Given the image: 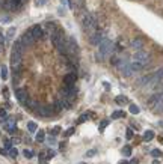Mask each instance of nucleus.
<instances>
[{"mask_svg": "<svg viewBox=\"0 0 163 164\" xmlns=\"http://www.w3.org/2000/svg\"><path fill=\"white\" fill-rule=\"evenodd\" d=\"M61 133V128L59 127H55V130L51 131V136H56V134H59Z\"/></svg>", "mask_w": 163, "mask_h": 164, "instance_id": "obj_37", "label": "nucleus"}, {"mask_svg": "<svg viewBox=\"0 0 163 164\" xmlns=\"http://www.w3.org/2000/svg\"><path fill=\"white\" fill-rule=\"evenodd\" d=\"M119 72L124 75V77H131V75L135 74V72H133V69H131V66H130V63H125V65L119 69Z\"/></svg>", "mask_w": 163, "mask_h": 164, "instance_id": "obj_15", "label": "nucleus"}, {"mask_svg": "<svg viewBox=\"0 0 163 164\" xmlns=\"http://www.w3.org/2000/svg\"><path fill=\"white\" fill-rule=\"evenodd\" d=\"M113 50H115V44H113L110 39L106 38L100 45H98V53L95 54V59H97L98 62H103L104 57L110 56V54L113 53Z\"/></svg>", "mask_w": 163, "mask_h": 164, "instance_id": "obj_1", "label": "nucleus"}, {"mask_svg": "<svg viewBox=\"0 0 163 164\" xmlns=\"http://www.w3.org/2000/svg\"><path fill=\"white\" fill-rule=\"evenodd\" d=\"M154 139V133L153 131H145L143 133V140H145V142H151V140H153Z\"/></svg>", "mask_w": 163, "mask_h": 164, "instance_id": "obj_18", "label": "nucleus"}, {"mask_svg": "<svg viewBox=\"0 0 163 164\" xmlns=\"http://www.w3.org/2000/svg\"><path fill=\"white\" fill-rule=\"evenodd\" d=\"M95 154H97V151H95V149H91V151L86 152V157H88V158H92V157H95Z\"/></svg>", "mask_w": 163, "mask_h": 164, "instance_id": "obj_33", "label": "nucleus"}, {"mask_svg": "<svg viewBox=\"0 0 163 164\" xmlns=\"http://www.w3.org/2000/svg\"><path fill=\"white\" fill-rule=\"evenodd\" d=\"M159 93H162V95H163V89H162V92H159Z\"/></svg>", "mask_w": 163, "mask_h": 164, "instance_id": "obj_47", "label": "nucleus"}, {"mask_svg": "<svg viewBox=\"0 0 163 164\" xmlns=\"http://www.w3.org/2000/svg\"><path fill=\"white\" fill-rule=\"evenodd\" d=\"M12 51H18V53H23V51H24V47H23V44L20 42V39H18V41H15V42H14Z\"/></svg>", "mask_w": 163, "mask_h": 164, "instance_id": "obj_16", "label": "nucleus"}, {"mask_svg": "<svg viewBox=\"0 0 163 164\" xmlns=\"http://www.w3.org/2000/svg\"><path fill=\"white\" fill-rule=\"evenodd\" d=\"M80 164H85V163H80Z\"/></svg>", "mask_w": 163, "mask_h": 164, "instance_id": "obj_48", "label": "nucleus"}, {"mask_svg": "<svg viewBox=\"0 0 163 164\" xmlns=\"http://www.w3.org/2000/svg\"><path fill=\"white\" fill-rule=\"evenodd\" d=\"M115 102H116V104H125V102H127V98L122 96V95H119V96L115 98Z\"/></svg>", "mask_w": 163, "mask_h": 164, "instance_id": "obj_24", "label": "nucleus"}, {"mask_svg": "<svg viewBox=\"0 0 163 164\" xmlns=\"http://www.w3.org/2000/svg\"><path fill=\"white\" fill-rule=\"evenodd\" d=\"M130 164H137V160H136V158H133V160H131V163Z\"/></svg>", "mask_w": 163, "mask_h": 164, "instance_id": "obj_43", "label": "nucleus"}, {"mask_svg": "<svg viewBox=\"0 0 163 164\" xmlns=\"http://www.w3.org/2000/svg\"><path fill=\"white\" fill-rule=\"evenodd\" d=\"M151 53H148V51H142V50H139V51H136V54L133 56V60L131 62H135L136 65H139L142 69L145 68V66H148L150 63H151Z\"/></svg>", "mask_w": 163, "mask_h": 164, "instance_id": "obj_2", "label": "nucleus"}, {"mask_svg": "<svg viewBox=\"0 0 163 164\" xmlns=\"http://www.w3.org/2000/svg\"><path fill=\"white\" fill-rule=\"evenodd\" d=\"M5 146H6V148H11V146H12V143H11V142H6V143H5Z\"/></svg>", "mask_w": 163, "mask_h": 164, "instance_id": "obj_42", "label": "nucleus"}, {"mask_svg": "<svg viewBox=\"0 0 163 164\" xmlns=\"http://www.w3.org/2000/svg\"><path fill=\"white\" fill-rule=\"evenodd\" d=\"M51 108H53V112H55V113L61 112V110L63 108V102H62V101H56L53 105H51Z\"/></svg>", "mask_w": 163, "mask_h": 164, "instance_id": "obj_17", "label": "nucleus"}, {"mask_svg": "<svg viewBox=\"0 0 163 164\" xmlns=\"http://www.w3.org/2000/svg\"><path fill=\"white\" fill-rule=\"evenodd\" d=\"M139 112H141V110H139V107L136 104H131L130 105V113H133V114H137Z\"/></svg>", "mask_w": 163, "mask_h": 164, "instance_id": "obj_26", "label": "nucleus"}, {"mask_svg": "<svg viewBox=\"0 0 163 164\" xmlns=\"http://www.w3.org/2000/svg\"><path fill=\"white\" fill-rule=\"evenodd\" d=\"M20 42L23 44V47H24V48H26V47H30V45H33L35 44V38L32 36V35H30V32H26L24 35H23V36L20 38Z\"/></svg>", "mask_w": 163, "mask_h": 164, "instance_id": "obj_7", "label": "nucleus"}, {"mask_svg": "<svg viewBox=\"0 0 163 164\" xmlns=\"http://www.w3.org/2000/svg\"><path fill=\"white\" fill-rule=\"evenodd\" d=\"M67 54H71V56L79 54V47L74 38H67Z\"/></svg>", "mask_w": 163, "mask_h": 164, "instance_id": "obj_4", "label": "nucleus"}, {"mask_svg": "<svg viewBox=\"0 0 163 164\" xmlns=\"http://www.w3.org/2000/svg\"><path fill=\"white\" fill-rule=\"evenodd\" d=\"M15 96L20 101V104H23V105H26L27 101H29V95H27V92L24 89H18V90L15 92Z\"/></svg>", "mask_w": 163, "mask_h": 164, "instance_id": "obj_9", "label": "nucleus"}, {"mask_svg": "<svg viewBox=\"0 0 163 164\" xmlns=\"http://www.w3.org/2000/svg\"><path fill=\"white\" fill-rule=\"evenodd\" d=\"M86 119H88V116H86V114H82L80 118L77 119V124H82V122H85Z\"/></svg>", "mask_w": 163, "mask_h": 164, "instance_id": "obj_36", "label": "nucleus"}, {"mask_svg": "<svg viewBox=\"0 0 163 164\" xmlns=\"http://www.w3.org/2000/svg\"><path fill=\"white\" fill-rule=\"evenodd\" d=\"M44 139H45V133L42 131V130H39V131H36V142H44Z\"/></svg>", "mask_w": 163, "mask_h": 164, "instance_id": "obj_20", "label": "nucleus"}, {"mask_svg": "<svg viewBox=\"0 0 163 164\" xmlns=\"http://www.w3.org/2000/svg\"><path fill=\"white\" fill-rule=\"evenodd\" d=\"M23 154H24V157L29 158V160H30V158H33V152L29 151V149H24V151H23Z\"/></svg>", "mask_w": 163, "mask_h": 164, "instance_id": "obj_27", "label": "nucleus"}, {"mask_svg": "<svg viewBox=\"0 0 163 164\" xmlns=\"http://www.w3.org/2000/svg\"><path fill=\"white\" fill-rule=\"evenodd\" d=\"M14 35H15V27H11L8 30V38H12Z\"/></svg>", "mask_w": 163, "mask_h": 164, "instance_id": "obj_34", "label": "nucleus"}, {"mask_svg": "<svg viewBox=\"0 0 163 164\" xmlns=\"http://www.w3.org/2000/svg\"><path fill=\"white\" fill-rule=\"evenodd\" d=\"M125 136H127V139H129V140L131 139V136H133V131L130 130V128H129V130H127V134H125Z\"/></svg>", "mask_w": 163, "mask_h": 164, "instance_id": "obj_38", "label": "nucleus"}, {"mask_svg": "<svg viewBox=\"0 0 163 164\" xmlns=\"http://www.w3.org/2000/svg\"><path fill=\"white\" fill-rule=\"evenodd\" d=\"M153 164H160V163H159V161H154V163H153Z\"/></svg>", "mask_w": 163, "mask_h": 164, "instance_id": "obj_46", "label": "nucleus"}, {"mask_svg": "<svg viewBox=\"0 0 163 164\" xmlns=\"http://www.w3.org/2000/svg\"><path fill=\"white\" fill-rule=\"evenodd\" d=\"M122 154H124L125 157H129V155H131V146H129V145H125L124 148H122Z\"/></svg>", "mask_w": 163, "mask_h": 164, "instance_id": "obj_23", "label": "nucleus"}, {"mask_svg": "<svg viewBox=\"0 0 163 164\" xmlns=\"http://www.w3.org/2000/svg\"><path fill=\"white\" fill-rule=\"evenodd\" d=\"M119 118H124V112H113L112 113V119H119Z\"/></svg>", "mask_w": 163, "mask_h": 164, "instance_id": "obj_25", "label": "nucleus"}, {"mask_svg": "<svg viewBox=\"0 0 163 164\" xmlns=\"http://www.w3.org/2000/svg\"><path fill=\"white\" fill-rule=\"evenodd\" d=\"M36 128H38V125L35 124V122H27V130H29V133H36Z\"/></svg>", "mask_w": 163, "mask_h": 164, "instance_id": "obj_19", "label": "nucleus"}, {"mask_svg": "<svg viewBox=\"0 0 163 164\" xmlns=\"http://www.w3.org/2000/svg\"><path fill=\"white\" fill-rule=\"evenodd\" d=\"M26 107H29L30 110H38V102H35V101H27V104H26Z\"/></svg>", "mask_w": 163, "mask_h": 164, "instance_id": "obj_22", "label": "nucleus"}, {"mask_svg": "<svg viewBox=\"0 0 163 164\" xmlns=\"http://www.w3.org/2000/svg\"><path fill=\"white\" fill-rule=\"evenodd\" d=\"M2 23H5V24H6V23H9V18H8V17H5V18H2Z\"/></svg>", "mask_w": 163, "mask_h": 164, "instance_id": "obj_39", "label": "nucleus"}, {"mask_svg": "<svg viewBox=\"0 0 163 164\" xmlns=\"http://www.w3.org/2000/svg\"><path fill=\"white\" fill-rule=\"evenodd\" d=\"M0 119H8V114L5 108H0Z\"/></svg>", "mask_w": 163, "mask_h": 164, "instance_id": "obj_32", "label": "nucleus"}, {"mask_svg": "<svg viewBox=\"0 0 163 164\" xmlns=\"http://www.w3.org/2000/svg\"><path fill=\"white\" fill-rule=\"evenodd\" d=\"M9 155L12 157V158H15L17 155H18V151H17L15 148H11V149H9Z\"/></svg>", "mask_w": 163, "mask_h": 164, "instance_id": "obj_31", "label": "nucleus"}, {"mask_svg": "<svg viewBox=\"0 0 163 164\" xmlns=\"http://www.w3.org/2000/svg\"><path fill=\"white\" fill-rule=\"evenodd\" d=\"M44 27H45L44 33H47L50 38L53 36V35H55V33H56L57 30H59V29H57V26L55 24V23H51V21H50V23H45V26H44Z\"/></svg>", "mask_w": 163, "mask_h": 164, "instance_id": "obj_11", "label": "nucleus"}, {"mask_svg": "<svg viewBox=\"0 0 163 164\" xmlns=\"http://www.w3.org/2000/svg\"><path fill=\"white\" fill-rule=\"evenodd\" d=\"M75 80H77V75L73 74V72H69V74H67L65 77H63V84L74 86V84H75Z\"/></svg>", "mask_w": 163, "mask_h": 164, "instance_id": "obj_14", "label": "nucleus"}, {"mask_svg": "<svg viewBox=\"0 0 163 164\" xmlns=\"http://www.w3.org/2000/svg\"><path fill=\"white\" fill-rule=\"evenodd\" d=\"M82 23H83L85 30L88 32L89 35H92L94 32H97V20H95V17L92 15V14H85Z\"/></svg>", "mask_w": 163, "mask_h": 164, "instance_id": "obj_3", "label": "nucleus"}, {"mask_svg": "<svg viewBox=\"0 0 163 164\" xmlns=\"http://www.w3.org/2000/svg\"><path fill=\"white\" fill-rule=\"evenodd\" d=\"M118 164H129V163H127V161H125V160H122V161H119V163H118Z\"/></svg>", "mask_w": 163, "mask_h": 164, "instance_id": "obj_45", "label": "nucleus"}, {"mask_svg": "<svg viewBox=\"0 0 163 164\" xmlns=\"http://www.w3.org/2000/svg\"><path fill=\"white\" fill-rule=\"evenodd\" d=\"M21 59H23V53H18V51H12V53H11V65H12V68L20 66Z\"/></svg>", "mask_w": 163, "mask_h": 164, "instance_id": "obj_8", "label": "nucleus"}, {"mask_svg": "<svg viewBox=\"0 0 163 164\" xmlns=\"http://www.w3.org/2000/svg\"><path fill=\"white\" fill-rule=\"evenodd\" d=\"M157 98H159V93H154L153 96H150V99H148V105H150V107H153V105L156 104Z\"/></svg>", "mask_w": 163, "mask_h": 164, "instance_id": "obj_21", "label": "nucleus"}, {"mask_svg": "<svg viewBox=\"0 0 163 164\" xmlns=\"http://www.w3.org/2000/svg\"><path fill=\"white\" fill-rule=\"evenodd\" d=\"M8 78V69L6 66H2V80H6Z\"/></svg>", "mask_w": 163, "mask_h": 164, "instance_id": "obj_28", "label": "nucleus"}, {"mask_svg": "<svg viewBox=\"0 0 163 164\" xmlns=\"http://www.w3.org/2000/svg\"><path fill=\"white\" fill-rule=\"evenodd\" d=\"M45 0H36V5H44Z\"/></svg>", "mask_w": 163, "mask_h": 164, "instance_id": "obj_40", "label": "nucleus"}, {"mask_svg": "<svg viewBox=\"0 0 163 164\" xmlns=\"http://www.w3.org/2000/svg\"><path fill=\"white\" fill-rule=\"evenodd\" d=\"M143 44H145V39H143L142 36H137V38H135V39H133L131 42H130V47H131L133 50L139 51V50H141L142 47H143Z\"/></svg>", "mask_w": 163, "mask_h": 164, "instance_id": "obj_10", "label": "nucleus"}, {"mask_svg": "<svg viewBox=\"0 0 163 164\" xmlns=\"http://www.w3.org/2000/svg\"><path fill=\"white\" fill-rule=\"evenodd\" d=\"M73 133H74V128H69V130H67L65 133H63V136H65V137H69Z\"/></svg>", "mask_w": 163, "mask_h": 164, "instance_id": "obj_35", "label": "nucleus"}, {"mask_svg": "<svg viewBox=\"0 0 163 164\" xmlns=\"http://www.w3.org/2000/svg\"><path fill=\"white\" fill-rule=\"evenodd\" d=\"M153 112H156V113H162L163 112V95L162 93H159V98H157L156 104L153 105Z\"/></svg>", "mask_w": 163, "mask_h": 164, "instance_id": "obj_13", "label": "nucleus"}, {"mask_svg": "<svg viewBox=\"0 0 163 164\" xmlns=\"http://www.w3.org/2000/svg\"><path fill=\"white\" fill-rule=\"evenodd\" d=\"M104 39H106V36H104L103 32H94V33L89 36V42H91L92 45H100Z\"/></svg>", "mask_w": 163, "mask_h": 164, "instance_id": "obj_5", "label": "nucleus"}, {"mask_svg": "<svg viewBox=\"0 0 163 164\" xmlns=\"http://www.w3.org/2000/svg\"><path fill=\"white\" fill-rule=\"evenodd\" d=\"M29 32H30V35L35 38V41H38L44 36V30H42V27H41L39 24H35L32 26L30 29H29Z\"/></svg>", "mask_w": 163, "mask_h": 164, "instance_id": "obj_6", "label": "nucleus"}, {"mask_svg": "<svg viewBox=\"0 0 163 164\" xmlns=\"http://www.w3.org/2000/svg\"><path fill=\"white\" fill-rule=\"evenodd\" d=\"M36 112L42 116V118H48V116H51L55 112H53V108L51 107H48V105H42V107H38V110Z\"/></svg>", "mask_w": 163, "mask_h": 164, "instance_id": "obj_12", "label": "nucleus"}, {"mask_svg": "<svg viewBox=\"0 0 163 164\" xmlns=\"http://www.w3.org/2000/svg\"><path fill=\"white\" fill-rule=\"evenodd\" d=\"M107 124H109L107 120H101V122H100V133H103L104 130H106V127H107Z\"/></svg>", "mask_w": 163, "mask_h": 164, "instance_id": "obj_29", "label": "nucleus"}, {"mask_svg": "<svg viewBox=\"0 0 163 164\" xmlns=\"http://www.w3.org/2000/svg\"><path fill=\"white\" fill-rule=\"evenodd\" d=\"M3 42H5V38H3V35L0 33V44H3Z\"/></svg>", "mask_w": 163, "mask_h": 164, "instance_id": "obj_41", "label": "nucleus"}, {"mask_svg": "<svg viewBox=\"0 0 163 164\" xmlns=\"http://www.w3.org/2000/svg\"><path fill=\"white\" fill-rule=\"evenodd\" d=\"M0 154H2V155H6V151H5V149H0Z\"/></svg>", "mask_w": 163, "mask_h": 164, "instance_id": "obj_44", "label": "nucleus"}, {"mask_svg": "<svg viewBox=\"0 0 163 164\" xmlns=\"http://www.w3.org/2000/svg\"><path fill=\"white\" fill-rule=\"evenodd\" d=\"M151 155H153L154 158H159V157L162 155V152H160L159 149H153V151H151Z\"/></svg>", "mask_w": 163, "mask_h": 164, "instance_id": "obj_30", "label": "nucleus"}]
</instances>
